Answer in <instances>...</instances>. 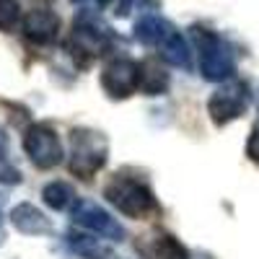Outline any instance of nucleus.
Here are the masks:
<instances>
[{
    "mask_svg": "<svg viewBox=\"0 0 259 259\" xmlns=\"http://www.w3.org/2000/svg\"><path fill=\"white\" fill-rule=\"evenodd\" d=\"M189 39H192L194 50H197L202 78L210 80V83L231 80V75H233V52L228 47V41L223 36H218L215 31H210V29H202V26H192Z\"/></svg>",
    "mask_w": 259,
    "mask_h": 259,
    "instance_id": "nucleus-2",
    "label": "nucleus"
},
{
    "mask_svg": "<svg viewBox=\"0 0 259 259\" xmlns=\"http://www.w3.org/2000/svg\"><path fill=\"white\" fill-rule=\"evenodd\" d=\"M104 194L122 215H130V218H145L158 210L150 187L133 177H117L114 182L106 184Z\"/></svg>",
    "mask_w": 259,
    "mask_h": 259,
    "instance_id": "nucleus-5",
    "label": "nucleus"
},
{
    "mask_svg": "<svg viewBox=\"0 0 259 259\" xmlns=\"http://www.w3.org/2000/svg\"><path fill=\"white\" fill-rule=\"evenodd\" d=\"M70 218L75 226L85 228L94 236H104L109 241H124V228L122 223L114 218L112 212H106L101 205L91 202V200H78L70 207Z\"/></svg>",
    "mask_w": 259,
    "mask_h": 259,
    "instance_id": "nucleus-7",
    "label": "nucleus"
},
{
    "mask_svg": "<svg viewBox=\"0 0 259 259\" xmlns=\"http://www.w3.org/2000/svg\"><path fill=\"white\" fill-rule=\"evenodd\" d=\"M18 24H24L18 0H0V31L11 34L18 29Z\"/></svg>",
    "mask_w": 259,
    "mask_h": 259,
    "instance_id": "nucleus-15",
    "label": "nucleus"
},
{
    "mask_svg": "<svg viewBox=\"0 0 259 259\" xmlns=\"http://www.w3.org/2000/svg\"><path fill=\"white\" fill-rule=\"evenodd\" d=\"M251 104V94H249V85L244 80H223L218 89L212 91L210 101H207V112H210V119L223 127L233 119H239Z\"/></svg>",
    "mask_w": 259,
    "mask_h": 259,
    "instance_id": "nucleus-6",
    "label": "nucleus"
},
{
    "mask_svg": "<svg viewBox=\"0 0 259 259\" xmlns=\"http://www.w3.org/2000/svg\"><path fill=\"white\" fill-rule=\"evenodd\" d=\"M140 91L148 96H161L168 91V73L153 60L140 62Z\"/></svg>",
    "mask_w": 259,
    "mask_h": 259,
    "instance_id": "nucleus-12",
    "label": "nucleus"
},
{
    "mask_svg": "<svg viewBox=\"0 0 259 259\" xmlns=\"http://www.w3.org/2000/svg\"><path fill=\"white\" fill-rule=\"evenodd\" d=\"M24 150L31 158V163L39 168H55L62 161V143H60L55 130L45 122H36L26 130Z\"/></svg>",
    "mask_w": 259,
    "mask_h": 259,
    "instance_id": "nucleus-8",
    "label": "nucleus"
},
{
    "mask_svg": "<svg viewBox=\"0 0 259 259\" xmlns=\"http://www.w3.org/2000/svg\"><path fill=\"white\" fill-rule=\"evenodd\" d=\"M133 34L140 45L158 50V55L168 65H174L179 70H192V50L187 45V39L182 36V31L168 18H163L158 13H148V16L138 18Z\"/></svg>",
    "mask_w": 259,
    "mask_h": 259,
    "instance_id": "nucleus-1",
    "label": "nucleus"
},
{
    "mask_svg": "<svg viewBox=\"0 0 259 259\" xmlns=\"http://www.w3.org/2000/svg\"><path fill=\"white\" fill-rule=\"evenodd\" d=\"M41 197L52 210H70L78 197H75V189L68 182H50L45 189H41Z\"/></svg>",
    "mask_w": 259,
    "mask_h": 259,
    "instance_id": "nucleus-13",
    "label": "nucleus"
},
{
    "mask_svg": "<svg viewBox=\"0 0 259 259\" xmlns=\"http://www.w3.org/2000/svg\"><path fill=\"white\" fill-rule=\"evenodd\" d=\"M156 254L158 259H189L192 251H187L174 236H158L156 239Z\"/></svg>",
    "mask_w": 259,
    "mask_h": 259,
    "instance_id": "nucleus-16",
    "label": "nucleus"
},
{
    "mask_svg": "<svg viewBox=\"0 0 259 259\" xmlns=\"http://www.w3.org/2000/svg\"><path fill=\"white\" fill-rule=\"evenodd\" d=\"M101 89L112 99H127L140 89V62L130 57H114L101 70Z\"/></svg>",
    "mask_w": 259,
    "mask_h": 259,
    "instance_id": "nucleus-9",
    "label": "nucleus"
},
{
    "mask_svg": "<svg viewBox=\"0 0 259 259\" xmlns=\"http://www.w3.org/2000/svg\"><path fill=\"white\" fill-rule=\"evenodd\" d=\"M18 182H21L18 168H13L6 156H0V184H18Z\"/></svg>",
    "mask_w": 259,
    "mask_h": 259,
    "instance_id": "nucleus-17",
    "label": "nucleus"
},
{
    "mask_svg": "<svg viewBox=\"0 0 259 259\" xmlns=\"http://www.w3.org/2000/svg\"><path fill=\"white\" fill-rule=\"evenodd\" d=\"M21 29H24V36L31 45H52L60 31V18L50 8H34L24 16Z\"/></svg>",
    "mask_w": 259,
    "mask_h": 259,
    "instance_id": "nucleus-10",
    "label": "nucleus"
},
{
    "mask_svg": "<svg viewBox=\"0 0 259 259\" xmlns=\"http://www.w3.org/2000/svg\"><path fill=\"white\" fill-rule=\"evenodd\" d=\"M11 223L26 236H47L52 233V221L31 202H21L11 210Z\"/></svg>",
    "mask_w": 259,
    "mask_h": 259,
    "instance_id": "nucleus-11",
    "label": "nucleus"
},
{
    "mask_svg": "<svg viewBox=\"0 0 259 259\" xmlns=\"http://www.w3.org/2000/svg\"><path fill=\"white\" fill-rule=\"evenodd\" d=\"M246 156H249L254 163H259V122L254 124L251 135H249V140H246Z\"/></svg>",
    "mask_w": 259,
    "mask_h": 259,
    "instance_id": "nucleus-18",
    "label": "nucleus"
},
{
    "mask_svg": "<svg viewBox=\"0 0 259 259\" xmlns=\"http://www.w3.org/2000/svg\"><path fill=\"white\" fill-rule=\"evenodd\" d=\"M3 205H6V194H0V241H3Z\"/></svg>",
    "mask_w": 259,
    "mask_h": 259,
    "instance_id": "nucleus-20",
    "label": "nucleus"
},
{
    "mask_svg": "<svg viewBox=\"0 0 259 259\" xmlns=\"http://www.w3.org/2000/svg\"><path fill=\"white\" fill-rule=\"evenodd\" d=\"M73 6H78L80 11H91V13H99V11H104L106 6L112 3V0H70Z\"/></svg>",
    "mask_w": 259,
    "mask_h": 259,
    "instance_id": "nucleus-19",
    "label": "nucleus"
},
{
    "mask_svg": "<svg viewBox=\"0 0 259 259\" xmlns=\"http://www.w3.org/2000/svg\"><path fill=\"white\" fill-rule=\"evenodd\" d=\"M109 156V140L99 130L75 127L70 130V153H68V171L73 177L91 179L106 163Z\"/></svg>",
    "mask_w": 259,
    "mask_h": 259,
    "instance_id": "nucleus-3",
    "label": "nucleus"
},
{
    "mask_svg": "<svg viewBox=\"0 0 259 259\" xmlns=\"http://www.w3.org/2000/svg\"><path fill=\"white\" fill-rule=\"evenodd\" d=\"M101 259H122V256H117V254H112V251H106Z\"/></svg>",
    "mask_w": 259,
    "mask_h": 259,
    "instance_id": "nucleus-21",
    "label": "nucleus"
},
{
    "mask_svg": "<svg viewBox=\"0 0 259 259\" xmlns=\"http://www.w3.org/2000/svg\"><path fill=\"white\" fill-rule=\"evenodd\" d=\"M68 45L75 55L85 57V60H96L101 55H106L114 45V31L104 24V21L91 13V11H80L73 21L70 29V39Z\"/></svg>",
    "mask_w": 259,
    "mask_h": 259,
    "instance_id": "nucleus-4",
    "label": "nucleus"
},
{
    "mask_svg": "<svg viewBox=\"0 0 259 259\" xmlns=\"http://www.w3.org/2000/svg\"><path fill=\"white\" fill-rule=\"evenodd\" d=\"M68 246H70V251H75L83 259H101L109 251L104 244H99V239H94L91 233H75V231L68 233Z\"/></svg>",
    "mask_w": 259,
    "mask_h": 259,
    "instance_id": "nucleus-14",
    "label": "nucleus"
}]
</instances>
